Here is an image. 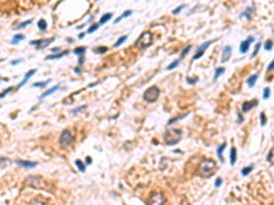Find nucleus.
Instances as JSON below:
<instances>
[{"label": "nucleus", "mask_w": 274, "mask_h": 205, "mask_svg": "<svg viewBox=\"0 0 274 205\" xmlns=\"http://www.w3.org/2000/svg\"><path fill=\"white\" fill-rule=\"evenodd\" d=\"M217 163L211 159H204L203 161L199 164V168H197V174L199 177L202 178H210L213 177L214 174L217 172Z\"/></svg>", "instance_id": "f257e3e1"}, {"label": "nucleus", "mask_w": 274, "mask_h": 205, "mask_svg": "<svg viewBox=\"0 0 274 205\" xmlns=\"http://www.w3.org/2000/svg\"><path fill=\"white\" fill-rule=\"evenodd\" d=\"M163 140L166 145H175L181 140V130L180 129H170L164 133Z\"/></svg>", "instance_id": "f03ea898"}, {"label": "nucleus", "mask_w": 274, "mask_h": 205, "mask_svg": "<svg viewBox=\"0 0 274 205\" xmlns=\"http://www.w3.org/2000/svg\"><path fill=\"white\" fill-rule=\"evenodd\" d=\"M152 43H153L152 33L151 32H144L139 39L136 40L134 45H136V48H139V49H145V48H148Z\"/></svg>", "instance_id": "7ed1b4c3"}, {"label": "nucleus", "mask_w": 274, "mask_h": 205, "mask_svg": "<svg viewBox=\"0 0 274 205\" xmlns=\"http://www.w3.org/2000/svg\"><path fill=\"white\" fill-rule=\"evenodd\" d=\"M159 95H160V90L158 86H151V88H148L144 92V95H142V99L145 100L147 102H155L158 99H159Z\"/></svg>", "instance_id": "20e7f679"}, {"label": "nucleus", "mask_w": 274, "mask_h": 205, "mask_svg": "<svg viewBox=\"0 0 274 205\" xmlns=\"http://www.w3.org/2000/svg\"><path fill=\"white\" fill-rule=\"evenodd\" d=\"M166 204V198H164L163 193L160 191H152L148 198V202L147 205H164Z\"/></svg>", "instance_id": "39448f33"}, {"label": "nucleus", "mask_w": 274, "mask_h": 205, "mask_svg": "<svg viewBox=\"0 0 274 205\" xmlns=\"http://www.w3.org/2000/svg\"><path fill=\"white\" fill-rule=\"evenodd\" d=\"M73 142V134L69 129H64L61 133V138H59V144H61L63 148H67L69 145H71Z\"/></svg>", "instance_id": "423d86ee"}, {"label": "nucleus", "mask_w": 274, "mask_h": 205, "mask_svg": "<svg viewBox=\"0 0 274 205\" xmlns=\"http://www.w3.org/2000/svg\"><path fill=\"white\" fill-rule=\"evenodd\" d=\"M52 41H55V37L45 39V40H33V41H30V45H36L37 49H44V48H47Z\"/></svg>", "instance_id": "0eeeda50"}, {"label": "nucleus", "mask_w": 274, "mask_h": 205, "mask_svg": "<svg viewBox=\"0 0 274 205\" xmlns=\"http://www.w3.org/2000/svg\"><path fill=\"white\" fill-rule=\"evenodd\" d=\"M211 44H213V41H211V40H208V41H206V43L202 44V45H200L199 48L196 49V53L192 56V60H197V59H200V57L203 56V53L206 52V49L211 45Z\"/></svg>", "instance_id": "6e6552de"}, {"label": "nucleus", "mask_w": 274, "mask_h": 205, "mask_svg": "<svg viewBox=\"0 0 274 205\" xmlns=\"http://www.w3.org/2000/svg\"><path fill=\"white\" fill-rule=\"evenodd\" d=\"M258 100L256 99H254V100H251V101H246V102H243V105H241V111L244 113L246 112H248V111H251L254 108V107H256L258 105Z\"/></svg>", "instance_id": "1a4fd4ad"}, {"label": "nucleus", "mask_w": 274, "mask_h": 205, "mask_svg": "<svg viewBox=\"0 0 274 205\" xmlns=\"http://www.w3.org/2000/svg\"><path fill=\"white\" fill-rule=\"evenodd\" d=\"M254 37H248L247 40H244V41H241V44H240V52L241 53H247V51L249 49V47H251V44L254 43Z\"/></svg>", "instance_id": "9d476101"}, {"label": "nucleus", "mask_w": 274, "mask_h": 205, "mask_svg": "<svg viewBox=\"0 0 274 205\" xmlns=\"http://www.w3.org/2000/svg\"><path fill=\"white\" fill-rule=\"evenodd\" d=\"M26 183H28L29 186H33V188H39V186H41V183H43V179L40 177H29L28 180H26Z\"/></svg>", "instance_id": "9b49d317"}, {"label": "nucleus", "mask_w": 274, "mask_h": 205, "mask_svg": "<svg viewBox=\"0 0 274 205\" xmlns=\"http://www.w3.org/2000/svg\"><path fill=\"white\" fill-rule=\"evenodd\" d=\"M18 166L23 167V168H34L37 166V161H26V160H17L15 161Z\"/></svg>", "instance_id": "f8f14e48"}, {"label": "nucleus", "mask_w": 274, "mask_h": 205, "mask_svg": "<svg viewBox=\"0 0 274 205\" xmlns=\"http://www.w3.org/2000/svg\"><path fill=\"white\" fill-rule=\"evenodd\" d=\"M230 55H232V47L230 45H226L224 48V52H222V62H228L229 59H230Z\"/></svg>", "instance_id": "ddd939ff"}, {"label": "nucleus", "mask_w": 274, "mask_h": 205, "mask_svg": "<svg viewBox=\"0 0 274 205\" xmlns=\"http://www.w3.org/2000/svg\"><path fill=\"white\" fill-rule=\"evenodd\" d=\"M258 78H259V73H255V74H252L251 77H248L247 78V85H248L249 88H252V86L256 84Z\"/></svg>", "instance_id": "4468645a"}, {"label": "nucleus", "mask_w": 274, "mask_h": 205, "mask_svg": "<svg viewBox=\"0 0 274 205\" xmlns=\"http://www.w3.org/2000/svg\"><path fill=\"white\" fill-rule=\"evenodd\" d=\"M34 74H36V70H30V71H29V73H26V74H25V77H23V79H22V81H21V84L18 85V88H22V86L25 85L26 82H28L29 79H30V78H32V77H33V75H34Z\"/></svg>", "instance_id": "2eb2a0df"}, {"label": "nucleus", "mask_w": 274, "mask_h": 205, "mask_svg": "<svg viewBox=\"0 0 274 205\" xmlns=\"http://www.w3.org/2000/svg\"><path fill=\"white\" fill-rule=\"evenodd\" d=\"M61 88V85H55V86H52L51 89H48V90H45V92L43 93V95L40 96V100H43V99H45V97H48L50 95H52V93H55L58 90V89Z\"/></svg>", "instance_id": "dca6fc26"}, {"label": "nucleus", "mask_w": 274, "mask_h": 205, "mask_svg": "<svg viewBox=\"0 0 274 205\" xmlns=\"http://www.w3.org/2000/svg\"><path fill=\"white\" fill-rule=\"evenodd\" d=\"M67 55V52H59V53H52V55H48V56L45 57L47 60H56V59H61V57L66 56Z\"/></svg>", "instance_id": "f3484780"}, {"label": "nucleus", "mask_w": 274, "mask_h": 205, "mask_svg": "<svg viewBox=\"0 0 274 205\" xmlns=\"http://www.w3.org/2000/svg\"><path fill=\"white\" fill-rule=\"evenodd\" d=\"M226 148V142H222L221 145L218 146L217 149V153H218V159H219V161L224 163V156H222V152H224V149Z\"/></svg>", "instance_id": "a211bd4d"}, {"label": "nucleus", "mask_w": 274, "mask_h": 205, "mask_svg": "<svg viewBox=\"0 0 274 205\" xmlns=\"http://www.w3.org/2000/svg\"><path fill=\"white\" fill-rule=\"evenodd\" d=\"M111 18H113V14H111V12H107V14H104L103 17L100 18V21H99V25H104V23H107V22L110 21Z\"/></svg>", "instance_id": "6ab92c4d"}, {"label": "nucleus", "mask_w": 274, "mask_h": 205, "mask_svg": "<svg viewBox=\"0 0 274 205\" xmlns=\"http://www.w3.org/2000/svg\"><path fill=\"white\" fill-rule=\"evenodd\" d=\"M133 14V11L132 10H126V11H123V12H122V15L119 18H117V19H115V23H118V22H121L122 19H125V18H128L129 15H132Z\"/></svg>", "instance_id": "aec40b11"}, {"label": "nucleus", "mask_w": 274, "mask_h": 205, "mask_svg": "<svg viewBox=\"0 0 274 205\" xmlns=\"http://www.w3.org/2000/svg\"><path fill=\"white\" fill-rule=\"evenodd\" d=\"M22 40H25V36H23V34H17V36H14V39L11 40L10 43L12 44V45H15V44H19V43H21Z\"/></svg>", "instance_id": "412c9836"}, {"label": "nucleus", "mask_w": 274, "mask_h": 205, "mask_svg": "<svg viewBox=\"0 0 274 205\" xmlns=\"http://www.w3.org/2000/svg\"><path fill=\"white\" fill-rule=\"evenodd\" d=\"M236 159H237V150H236V148H232L230 149V164L232 166H235Z\"/></svg>", "instance_id": "4be33fe9"}, {"label": "nucleus", "mask_w": 274, "mask_h": 205, "mask_svg": "<svg viewBox=\"0 0 274 205\" xmlns=\"http://www.w3.org/2000/svg\"><path fill=\"white\" fill-rule=\"evenodd\" d=\"M85 51H86V47H78V48H75V49L73 51V53L78 55V56H84Z\"/></svg>", "instance_id": "5701e85b"}, {"label": "nucleus", "mask_w": 274, "mask_h": 205, "mask_svg": "<svg viewBox=\"0 0 274 205\" xmlns=\"http://www.w3.org/2000/svg\"><path fill=\"white\" fill-rule=\"evenodd\" d=\"M225 70H226L225 67H218L217 70H215V75H214V81H217L218 78H219V77H221V75L225 73Z\"/></svg>", "instance_id": "b1692460"}, {"label": "nucleus", "mask_w": 274, "mask_h": 205, "mask_svg": "<svg viewBox=\"0 0 274 205\" xmlns=\"http://www.w3.org/2000/svg\"><path fill=\"white\" fill-rule=\"evenodd\" d=\"M181 57H180V59H177V60H174V62H173V63H170V64H169V66H167V70L169 71H170V70H174V68L175 67H178V64H180V63H181Z\"/></svg>", "instance_id": "393cba45"}, {"label": "nucleus", "mask_w": 274, "mask_h": 205, "mask_svg": "<svg viewBox=\"0 0 274 205\" xmlns=\"http://www.w3.org/2000/svg\"><path fill=\"white\" fill-rule=\"evenodd\" d=\"M267 161L270 163L271 166H274V146L270 149V152H269V155H267Z\"/></svg>", "instance_id": "a878e982"}, {"label": "nucleus", "mask_w": 274, "mask_h": 205, "mask_svg": "<svg viewBox=\"0 0 274 205\" xmlns=\"http://www.w3.org/2000/svg\"><path fill=\"white\" fill-rule=\"evenodd\" d=\"M50 82H51V79H47V81H43V82H34L33 86H34V88H45Z\"/></svg>", "instance_id": "bb28decb"}, {"label": "nucleus", "mask_w": 274, "mask_h": 205, "mask_svg": "<svg viewBox=\"0 0 274 205\" xmlns=\"http://www.w3.org/2000/svg\"><path fill=\"white\" fill-rule=\"evenodd\" d=\"M252 168H254V164H251V166H248V167H244V168L241 170V175L243 177H247V175L252 171Z\"/></svg>", "instance_id": "cd10ccee"}, {"label": "nucleus", "mask_w": 274, "mask_h": 205, "mask_svg": "<svg viewBox=\"0 0 274 205\" xmlns=\"http://www.w3.org/2000/svg\"><path fill=\"white\" fill-rule=\"evenodd\" d=\"M126 39H128V36H121L119 39H118V41L115 43V45H114V48H118V47H121L122 44L126 41Z\"/></svg>", "instance_id": "c85d7f7f"}, {"label": "nucleus", "mask_w": 274, "mask_h": 205, "mask_svg": "<svg viewBox=\"0 0 274 205\" xmlns=\"http://www.w3.org/2000/svg\"><path fill=\"white\" fill-rule=\"evenodd\" d=\"M39 29L41 32H45L47 30V21L45 19H40L39 21Z\"/></svg>", "instance_id": "c756f323"}, {"label": "nucleus", "mask_w": 274, "mask_h": 205, "mask_svg": "<svg viewBox=\"0 0 274 205\" xmlns=\"http://www.w3.org/2000/svg\"><path fill=\"white\" fill-rule=\"evenodd\" d=\"M75 166L78 167V170L81 171V172H85V164H84L81 160H75Z\"/></svg>", "instance_id": "7c9ffc66"}, {"label": "nucleus", "mask_w": 274, "mask_h": 205, "mask_svg": "<svg viewBox=\"0 0 274 205\" xmlns=\"http://www.w3.org/2000/svg\"><path fill=\"white\" fill-rule=\"evenodd\" d=\"M93 52L97 53V55H102V53H106L107 52V48H106V47H97V48H95V49H93Z\"/></svg>", "instance_id": "2f4dec72"}, {"label": "nucleus", "mask_w": 274, "mask_h": 205, "mask_svg": "<svg viewBox=\"0 0 274 205\" xmlns=\"http://www.w3.org/2000/svg\"><path fill=\"white\" fill-rule=\"evenodd\" d=\"M252 11H254V7L251 6V7H248L246 11H244V12H243V17H246L247 19H249V18H251V12H252Z\"/></svg>", "instance_id": "473e14b6"}, {"label": "nucleus", "mask_w": 274, "mask_h": 205, "mask_svg": "<svg viewBox=\"0 0 274 205\" xmlns=\"http://www.w3.org/2000/svg\"><path fill=\"white\" fill-rule=\"evenodd\" d=\"M263 47H265V49L266 51H270L271 48H273V40H266Z\"/></svg>", "instance_id": "72a5a7b5"}, {"label": "nucleus", "mask_w": 274, "mask_h": 205, "mask_svg": "<svg viewBox=\"0 0 274 205\" xmlns=\"http://www.w3.org/2000/svg\"><path fill=\"white\" fill-rule=\"evenodd\" d=\"M86 108V105H81V107H77V108H74V110H71L70 113H73V115H75V113L81 112V111H84Z\"/></svg>", "instance_id": "f704fd0d"}, {"label": "nucleus", "mask_w": 274, "mask_h": 205, "mask_svg": "<svg viewBox=\"0 0 274 205\" xmlns=\"http://www.w3.org/2000/svg\"><path fill=\"white\" fill-rule=\"evenodd\" d=\"M191 48H192V47H191V45H186L185 48H184V51H182V52H181V59H184V57H185L186 55H188V52H189V51H191Z\"/></svg>", "instance_id": "c9c22d12"}, {"label": "nucleus", "mask_w": 274, "mask_h": 205, "mask_svg": "<svg viewBox=\"0 0 274 205\" xmlns=\"http://www.w3.org/2000/svg\"><path fill=\"white\" fill-rule=\"evenodd\" d=\"M30 23H32V19H28V21H25V22H22V23H19L17 28H18V29H23V28H26L28 25H30Z\"/></svg>", "instance_id": "e433bc0d"}, {"label": "nucleus", "mask_w": 274, "mask_h": 205, "mask_svg": "<svg viewBox=\"0 0 274 205\" xmlns=\"http://www.w3.org/2000/svg\"><path fill=\"white\" fill-rule=\"evenodd\" d=\"M262 48V44L260 43H258L256 45H255V49H254V52H252V57H255L258 55V52H259V49Z\"/></svg>", "instance_id": "4c0bfd02"}, {"label": "nucleus", "mask_w": 274, "mask_h": 205, "mask_svg": "<svg viewBox=\"0 0 274 205\" xmlns=\"http://www.w3.org/2000/svg\"><path fill=\"white\" fill-rule=\"evenodd\" d=\"M185 7H186L185 4H182V6H178L177 8H174V10H173V14H174V15H177L178 12H181V11L184 10V8H185Z\"/></svg>", "instance_id": "58836bf2"}, {"label": "nucleus", "mask_w": 274, "mask_h": 205, "mask_svg": "<svg viewBox=\"0 0 274 205\" xmlns=\"http://www.w3.org/2000/svg\"><path fill=\"white\" fill-rule=\"evenodd\" d=\"M99 26H100L99 23H93V25L88 29V33H93V32H96L97 29H99Z\"/></svg>", "instance_id": "ea45409f"}, {"label": "nucleus", "mask_w": 274, "mask_h": 205, "mask_svg": "<svg viewBox=\"0 0 274 205\" xmlns=\"http://www.w3.org/2000/svg\"><path fill=\"white\" fill-rule=\"evenodd\" d=\"M270 92H271V90L269 88H265L263 89V99L265 100H267L269 97H270Z\"/></svg>", "instance_id": "a19ab883"}, {"label": "nucleus", "mask_w": 274, "mask_h": 205, "mask_svg": "<svg viewBox=\"0 0 274 205\" xmlns=\"http://www.w3.org/2000/svg\"><path fill=\"white\" fill-rule=\"evenodd\" d=\"M12 89H14V88H7V89H4L3 92H1V95H0V97H1V99H4V97H6V96H7L8 93L12 90Z\"/></svg>", "instance_id": "79ce46f5"}, {"label": "nucleus", "mask_w": 274, "mask_h": 205, "mask_svg": "<svg viewBox=\"0 0 274 205\" xmlns=\"http://www.w3.org/2000/svg\"><path fill=\"white\" fill-rule=\"evenodd\" d=\"M260 124H262V126H265V124H266V113H265V112L260 113Z\"/></svg>", "instance_id": "37998d69"}, {"label": "nucleus", "mask_w": 274, "mask_h": 205, "mask_svg": "<svg viewBox=\"0 0 274 205\" xmlns=\"http://www.w3.org/2000/svg\"><path fill=\"white\" fill-rule=\"evenodd\" d=\"M29 205H45V202L41 201V200H33V201L30 202Z\"/></svg>", "instance_id": "c03bdc74"}, {"label": "nucleus", "mask_w": 274, "mask_h": 205, "mask_svg": "<svg viewBox=\"0 0 274 205\" xmlns=\"http://www.w3.org/2000/svg\"><path fill=\"white\" fill-rule=\"evenodd\" d=\"M186 81H188V84H192L193 85V84H196V81H197V77H195L193 79L192 78H186Z\"/></svg>", "instance_id": "a18cd8bd"}, {"label": "nucleus", "mask_w": 274, "mask_h": 205, "mask_svg": "<svg viewBox=\"0 0 274 205\" xmlns=\"http://www.w3.org/2000/svg\"><path fill=\"white\" fill-rule=\"evenodd\" d=\"M222 185V178H217V180H215V188H219Z\"/></svg>", "instance_id": "49530a36"}, {"label": "nucleus", "mask_w": 274, "mask_h": 205, "mask_svg": "<svg viewBox=\"0 0 274 205\" xmlns=\"http://www.w3.org/2000/svg\"><path fill=\"white\" fill-rule=\"evenodd\" d=\"M267 71H274V59H273V62L267 66Z\"/></svg>", "instance_id": "de8ad7c7"}, {"label": "nucleus", "mask_w": 274, "mask_h": 205, "mask_svg": "<svg viewBox=\"0 0 274 205\" xmlns=\"http://www.w3.org/2000/svg\"><path fill=\"white\" fill-rule=\"evenodd\" d=\"M84 62H85V60H84V56H78V67L84 64Z\"/></svg>", "instance_id": "09e8293b"}, {"label": "nucleus", "mask_w": 274, "mask_h": 205, "mask_svg": "<svg viewBox=\"0 0 274 205\" xmlns=\"http://www.w3.org/2000/svg\"><path fill=\"white\" fill-rule=\"evenodd\" d=\"M243 120H244L243 115H241V113H237V122H239V123H243Z\"/></svg>", "instance_id": "8fccbe9b"}, {"label": "nucleus", "mask_w": 274, "mask_h": 205, "mask_svg": "<svg viewBox=\"0 0 274 205\" xmlns=\"http://www.w3.org/2000/svg\"><path fill=\"white\" fill-rule=\"evenodd\" d=\"M19 63H22V59H19V60H12V62H11V64H12V66H15V64H19Z\"/></svg>", "instance_id": "3c124183"}, {"label": "nucleus", "mask_w": 274, "mask_h": 205, "mask_svg": "<svg viewBox=\"0 0 274 205\" xmlns=\"http://www.w3.org/2000/svg\"><path fill=\"white\" fill-rule=\"evenodd\" d=\"M52 52H53V53H59V52H61V48H53Z\"/></svg>", "instance_id": "603ef678"}, {"label": "nucleus", "mask_w": 274, "mask_h": 205, "mask_svg": "<svg viewBox=\"0 0 274 205\" xmlns=\"http://www.w3.org/2000/svg\"><path fill=\"white\" fill-rule=\"evenodd\" d=\"M84 37H85V33L82 32V33H81V34H80V36H78V39H84Z\"/></svg>", "instance_id": "864d4df0"}, {"label": "nucleus", "mask_w": 274, "mask_h": 205, "mask_svg": "<svg viewBox=\"0 0 274 205\" xmlns=\"http://www.w3.org/2000/svg\"><path fill=\"white\" fill-rule=\"evenodd\" d=\"M91 161H92V160H91V157H88V159H86V164H91Z\"/></svg>", "instance_id": "5fc2aeb1"}]
</instances>
